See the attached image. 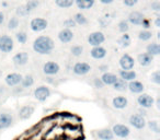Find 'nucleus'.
Instances as JSON below:
<instances>
[{
    "mask_svg": "<svg viewBox=\"0 0 160 140\" xmlns=\"http://www.w3.org/2000/svg\"><path fill=\"white\" fill-rule=\"evenodd\" d=\"M55 48V43L49 36L41 35L35 38L33 43V49L40 55H48Z\"/></svg>",
    "mask_w": 160,
    "mask_h": 140,
    "instance_id": "obj_1",
    "label": "nucleus"
},
{
    "mask_svg": "<svg viewBox=\"0 0 160 140\" xmlns=\"http://www.w3.org/2000/svg\"><path fill=\"white\" fill-rule=\"evenodd\" d=\"M14 47L13 40L9 35H1L0 36V51L1 53H11Z\"/></svg>",
    "mask_w": 160,
    "mask_h": 140,
    "instance_id": "obj_2",
    "label": "nucleus"
},
{
    "mask_svg": "<svg viewBox=\"0 0 160 140\" xmlns=\"http://www.w3.org/2000/svg\"><path fill=\"white\" fill-rule=\"evenodd\" d=\"M111 130L113 133V135L118 138H127L129 136V133H131L129 127L124 124H115L112 127Z\"/></svg>",
    "mask_w": 160,
    "mask_h": 140,
    "instance_id": "obj_3",
    "label": "nucleus"
},
{
    "mask_svg": "<svg viewBox=\"0 0 160 140\" xmlns=\"http://www.w3.org/2000/svg\"><path fill=\"white\" fill-rule=\"evenodd\" d=\"M137 103L142 109H151L155 104V99L147 93H140L137 98Z\"/></svg>",
    "mask_w": 160,
    "mask_h": 140,
    "instance_id": "obj_4",
    "label": "nucleus"
},
{
    "mask_svg": "<svg viewBox=\"0 0 160 140\" xmlns=\"http://www.w3.org/2000/svg\"><path fill=\"white\" fill-rule=\"evenodd\" d=\"M51 96V90L45 85H40L34 90V98L40 102H44Z\"/></svg>",
    "mask_w": 160,
    "mask_h": 140,
    "instance_id": "obj_5",
    "label": "nucleus"
},
{
    "mask_svg": "<svg viewBox=\"0 0 160 140\" xmlns=\"http://www.w3.org/2000/svg\"><path fill=\"white\" fill-rule=\"evenodd\" d=\"M120 67L122 70H132L135 66V60L129 54H124L120 58Z\"/></svg>",
    "mask_w": 160,
    "mask_h": 140,
    "instance_id": "obj_6",
    "label": "nucleus"
},
{
    "mask_svg": "<svg viewBox=\"0 0 160 140\" xmlns=\"http://www.w3.org/2000/svg\"><path fill=\"white\" fill-rule=\"evenodd\" d=\"M72 71L77 76H85L91 71V66L88 62H77L73 65Z\"/></svg>",
    "mask_w": 160,
    "mask_h": 140,
    "instance_id": "obj_7",
    "label": "nucleus"
},
{
    "mask_svg": "<svg viewBox=\"0 0 160 140\" xmlns=\"http://www.w3.org/2000/svg\"><path fill=\"white\" fill-rule=\"evenodd\" d=\"M60 67L56 61H47L43 66V72L46 76H55L59 72Z\"/></svg>",
    "mask_w": 160,
    "mask_h": 140,
    "instance_id": "obj_8",
    "label": "nucleus"
},
{
    "mask_svg": "<svg viewBox=\"0 0 160 140\" xmlns=\"http://www.w3.org/2000/svg\"><path fill=\"white\" fill-rule=\"evenodd\" d=\"M104 41H105V36L102 32H93V33L89 34V36H88V43L92 47L100 46Z\"/></svg>",
    "mask_w": 160,
    "mask_h": 140,
    "instance_id": "obj_9",
    "label": "nucleus"
},
{
    "mask_svg": "<svg viewBox=\"0 0 160 140\" xmlns=\"http://www.w3.org/2000/svg\"><path fill=\"white\" fill-rule=\"evenodd\" d=\"M146 120L142 117V115H138V114H133V115L129 117V124L131 126H133L135 129H144L146 127Z\"/></svg>",
    "mask_w": 160,
    "mask_h": 140,
    "instance_id": "obj_10",
    "label": "nucleus"
},
{
    "mask_svg": "<svg viewBox=\"0 0 160 140\" xmlns=\"http://www.w3.org/2000/svg\"><path fill=\"white\" fill-rule=\"evenodd\" d=\"M48 23L45 19L43 18H35L31 21L30 23V27H31V30L34 32H42L44 31L45 29L47 27Z\"/></svg>",
    "mask_w": 160,
    "mask_h": 140,
    "instance_id": "obj_11",
    "label": "nucleus"
},
{
    "mask_svg": "<svg viewBox=\"0 0 160 140\" xmlns=\"http://www.w3.org/2000/svg\"><path fill=\"white\" fill-rule=\"evenodd\" d=\"M22 78H23V76L21 74L12 72V74H9L6 76L5 82L7 83V85H9V87H16V85L20 84L21 81H22Z\"/></svg>",
    "mask_w": 160,
    "mask_h": 140,
    "instance_id": "obj_12",
    "label": "nucleus"
},
{
    "mask_svg": "<svg viewBox=\"0 0 160 140\" xmlns=\"http://www.w3.org/2000/svg\"><path fill=\"white\" fill-rule=\"evenodd\" d=\"M13 123V117L11 114L0 113V130L9 128Z\"/></svg>",
    "mask_w": 160,
    "mask_h": 140,
    "instance_id": "obj_13",
    "label": "nucleus"
},
{
    "mask_svg": "<svg viewBox=\"0 0 160 140\" xmlns=\"http://www.w3.org/2000/svg\"><path fill=\"white\" fill-rule=\"evenodd\" d=\"M34 111H35L34 106H32V105H24V106L21 107L20 111H19V118L22 120L29 119L34 114Z\"/></svg>",
    "mask_w": 160,
    "mask_h": 140,
    "instance_id": "obj_14",
    "label": "nucleus"
},
{
    "mask_svg": "<svg viewBox=\"0 0 160 140\" xmlns=\"http://www.w3.org/2000/svg\"><path fill=\"white\" fill-rule=\"evenodd\" d=\"M13 60V64L16 66H24L29 61V54L25 53V51H20V53H17L16 55L12 58Z\"/></svg>",
    "mask_w": 160,
    "mask_h": 140,
    "instance_id": "obj_15",
    "label": "nucleus"
},
{
    "mask_svg": "<svg viewBox=\"0 0 160 140\" xmlns=\"http://www.w3.org/2000/svg\"><path fill=\"white\" fill-rule=\"evenodd\" d=\"M127 89L134 94H140L144 92V84H142L140 81L137 80H133V81H129L127 82Z\"/></svg>",
    "mask_w": 160,
    "mask_h": 140,
    "instance_id": "obj_16",
    "label": "nucleus"
},
{
    "mask_svg": "<svg viewBox=\"0 0 160 140\" xmlns=\"http://www.w3.org/2000/svg\"><path fill=\"white\" fill-rule=\"evenodd\" d=\"M108 51L104 47L100 46H94L92 47V49L90 51V55L93 59H97V60H100V59H103V58L107 56Z\"/></svg>",
    "mask_w": 160,
    "mask_h": 140,
    "instance_id": "obj_17",
    "label": "nucleus"
},
{
    "mask_svg": "<svg viewBox=\"0 0 160 140\" xmlns=\"http://www.w3.org/2000/svg\"><path fill=\"white\" fill-rule=\"evenodd\" d=\"M73 38V33L70 29H64L58 33V40L62 43V44H67L70 43Z\"/></svg>",
    "mask_w": 160,
    "mask_h": 140,
    "instance_id": "obj_18",
    "label": "nucleus"
},
{
    "mask_svg": "<svg viewBox=\"0 0 160 140\" xmlns=\"http://www.w3.org/2000/svg\"><path fill=\"white\" fill-rule=\"evenodd\" d=\"M100 79L104 85H113L118 78L115 74H112V72L107 71V72H103L102 77H101Z\"/></svg>",
    "mask_w": 160,
    "mask_h": 140,
    "instance_id": "obj_19",
    "label": "nucleus"
},
{
    "mask_svg": "<svg viewBox=\"0 0 160 140\" xmlns=\"http://www.w3.org/2000/svg\"><path fill=\"white\" fill-rule=\"evenodd\" d=\"M112 104L115 107L116 109H124L125 107H127L128 105V101L125 96H115V98L112 100Z\"/></svg>",
    "mask_w": 160,
    "mask_h": 140,
    "instance_id": "obj_20",
    "label": "nucleus"
},
{
    "mask_svg": "<svg viewBox=\"0 0 160 140\" xmlns=\"http://www.w3.org/2000/svg\"><path fill=\"white\" fill-rule=\"evenodd\" d=\"M137 60L140 66L147 67V66H149V65H151V62L153 61V56H151L150 54H148V53H142L138 55Z\"/></svg>",
    "mask_w": 160,
    "mask_h": 140,
    "instance_id": "obj_21",
    "label": "nucleus"
},
{
    "mask_svg": "<svg viewBox=\"0 0 160 140\" xmlns=\"http://www.w3.org/2000/svg\"><path fill=\"white\" fill-rule=\"evenodd\" d=\"M118 75H120V78L122 80L126 81V82L135 80L136 77H137V75H136V72L134 70H120Z\"/></svg>",
    "mask_w": 160,
    "mask_h": 140,
    "instance_id": "obj_22",
    "label": "nucleus"
},
{
    "mask_svg": "<svg viewBox=\"0 0 160 140\" xmlns=\"http://www.w3.org/2000/svg\"><path fill=\"white\" fill-rule=\"evenodd\" d=\"M144 16H142L140 12L138 11H134L129 14L128 17V21L132 23V24H135V25H142V21H144Z\"/></svg>",
    "mask_w": 160,
    "mask_h": 140,
    "instance_id": "obj_23",
    "label": "nucleus"
},
{
    "mask_svg": "<svg viewBox=\"0 0 160 140\" xmlns=\"http://www.w3.org/2000/svg\"><path fill=\"white\" fill-rule=\"evenodd\" d=\"M97 136H98L99 139L101 140H113L115 136L113 135L111 129L109 128H103L100 129V130L97 133Z\"/></svg>",
    "mask_w": 160,
    "mask_h": 140,
    "instance_id": "obj_24",
    "label": "nucleus"
},
{
    "mask_svg": "<svg viewBox=\"0 0 160 140\" xmlns=\"http://www.w3.org/2000/svg\"><path fill=\"white\" fill-rule=\"evenodd\" d=\"M146 53L150 54L151 56H158L160 54V47H159V44L157 43H151L149 44L148 46L146 47Z\"/></svg>",
    "mask_w": 160,
    "mask_h": 140,
    "instance_id": "obj_25",
    "label": "nucleus"
},
{
    "mask_svg": "<svg viewBox=\"0 0 160 140\" xmlns=\"http://www.w3.org/2000/svg\"><path fill=\"white\" fill-rule=\"evenodd\" d=\"M76 5L79 9H90L94 5V0H76Z\"/></svg>",
    "mask_w": 160,
    "mask_h": 140,
    "instance_id": "obj_26",
    "label": "nucleus"
},
{
    "mask_svg": "<svg viewBox=\"0 0 160 140\" xmlns=\"http://www.w3.org/2000/svg\"><path fill=\"white\" fill-rule=\"evenodd\" d=\"M118 44L120 45L121 47H123V48L128 47L129 45H131V36H129L128 34L124 33V35H122L118 40Z\"/></svg>",
    "mask_w": 160,
    "mask_h": 140,
    "instance_id": "obj_27",
    "label": "nucleus"
},
{
    "mask_svg": "<svg viewBox=\"0 0 160 140\" xmlns=\"http://www.w3.org/2000/svg\"><path fill=\"white\" fill-rule=\"evenodd\" d=\"M113 88L116 90V91H120V92H124L125 90H127V82L122 79H118L116 82L113 84Z\"/></svg>",
    "mask_w": 160,
    "mask_h": 140,
    "instance_id": "obj_28",
    "label": "nucleus"
},
{
    "mask_svg": "<svg viewBox=\"0 0 160 140\" xmlns=\"http://www.w3.org/2000/svg\"><path fill=\"white\" fill-rule=\"evenodd\" d=\"M34 84V78L33 76H31V75H28V76L23 77L22 78V81H21V85H22L23 88H31L32 85Z\"/></svg>",
    "mask_w": 160,
    "mask_h": 140,
    "instance_id": "obj_29",
    "label": "nucleus"
},
{
    "mask_svg": "<svg viewBox=\"0 0 160 140\" xmlns=\"http://www.w3.org/2000/svg\"><path fill=\"white\" fill-rule=\"evenodd\" d=\"M70 51H71V54H72V56H75V57H79V56L82 55L83 47L81 46V45H75V46H72L70 48Z\"/></svg>",
    "mask_w": 160,
    "mask_h": 140,
    "instance_id": "obj_30",
    "label": "nucleus"
},
{
    "mask_svg": "<svg viewBox=\"0 0 160 140\" xmlns=\"http://www.w3.org/2000/svg\"><path fill=\"white\" fill-rule=\"evenodd\" d=\"M146 125H148L149 129H150L151 131H153V133H160L159 124H158L157 120H149V122L146 123Z\"/></svg>",
    "mask_w": 160,
    "mask_h": 140,
    "instance_id": "obj_31",
    "label": "nucleus"
},
{
    "mask_svg": "<svg viewBox=\"0 0 160 140\" xmlns=\"http://www.w3.org/2000/svg\"><path fill=\"white\" fill-rule=\"evenodd\" d=\"M73 21L76 22V24H80V25H85L87 24V18H86L83 14L81 13H77L75 16V19H73Z\"/></svg>",
    "mask_w": 160,
    "mask_h": 140,
    "instance_id": "obj_32",
    "label": "nucleus"
},
{
    "mask_svg": "<svg viewBox=\"0 0 160 140\" xmlns=\"http://www.w3.org/2000/svg\"><path fill=\"white\" fill-rule=\"evenodd\" d=\"M151 36H152L151 32L147 31V30H145V31H142V32H139V33H138V38H139L140 41H144V42L149 41L151 38Z\"/></svg>",
    "mask_w": 160,
    "mask_h": 140,
    "instance_id": "obj_33",
    "label": "nucleus"
},
{
    "mask_svg": "<svg viewBox=\"0 0 160 140\" xmlns=\"http://www.w3.org/2000/svg\"><path fill=\"white\" fill-rule=\"evenodd\" d=\"M75 0H56V5L60 8H69L72 6Z\"/></svg>",
    "mask_w": 160,
    "mask_h": 140,
    "instance_id": "obj_34",
    "label": "nucleus"
},
{
    "mask_svg": "<svg viewBox=\"0 0 160 140\" xmlns=\"http://www.w3.org/2000/svg\"><path fill=\"white\" fill-rule=\"evenodd\" d=\"M16 37H17V41H18L20 44H25V43L28 42V35L25 32H19V33H17Z\"/></svg>",
    "mask_w": 160,
    "mask_h": 140,
    "instance_id": "obj_35",
    "label": "nucleus"
},
{
    "mask_svg": "<svg viewBox=\"0 0 160 140\" xmlns=\"http://www.w3.org/2000/svg\"><path fill=\"white\" fill-rule=\"evenodd\" d=\"M18 27H19V19L16 18V17L10 19L9 23H8V27H9V30H16Z\"/></svg>",
    "mask_w": 160,
    "mask_h": 140,
    "instance_id": "obj_36",
    "label": "nucleus"
},
{
    "mask_svg": "<svg viewBox=\"0 0 160 140\" xmlns=\"http://www.w3.org/2000/svg\"><path fill=\"white\" fill-rule=\"evenodd\" d=\"M129 27H128V22L125 20L121 21L120 23H118V31L122 32V33H126L127 31H128Z\"/></svg>",
    "mask_w": 160,
    "mask_h": 140,
    "instance_id": "obj_37",
    "label": "nucleus"
},
{
    "mask_svg": "<svg viewBox=\"0 0 160 140\" xmlns=\"http://www.w3.org/2000/svg\"><path fill=\"white\" fill-rule=\"evenodd\" d=\"M150 80L151 82L156 83V84H160V71H158V70L153 71L150 76Z\"/></svg>",
    "mask_w": 160,
    "mask_h": 140,
    "instance_id": "obj_38",
    "label": "nucleus"
},
{
    "mask_svg": "<svg viewBox=\"0 0 160 140\" xmlns=\"http://www.w3.org/2000/svg\"><path fill=\"white\" fill-rule=\"evenodd\" d=\"M38 3H40V2H38V0H30L29 2L25 5V7H27V9L29 10V12H31L32 10L35 9V8L38 7Z\"/></svg>",
    "mask_w": 160,
    "mask_h": 140,
    "instance_id": "obj_39",
    "label": "nucleus"
},
{
    "mask_svg": "<svg viewBox=\"0 0 160 140\" xmlns=\"http://www.w3.org/2000/svg\"><path fill=\"white\" fill-rule=\"evenodd\" d=\"M30 12H29V10L27 9V7L25 6H21V7H19L18 9H17V14L18 16H20V17H25V16H28Z\"/></svg>",
    "mask_w": 160,
    "mask_h": 140,
    "instance_id": "obj_40",
    "label": "nucleus"
},
{
    "mask_svg": "<svg viewBox=\"0 0 160 140\" xmlns=\"http://www.w3.org/2000/svg\"><path fill=\"white\" fill-rule=\"evenodd\" d=\"M76 22L72 20V19H67V20L64 21V27L65 29H72V27H76Z\"/></svg>",
    "mask_w": 160,
    "mask_h": 140,
    "instance_id": "obj_41",
    "label": "nucleus"
},
{
    "mask_svg": "<svg viewBox=\"0 0 160 140\" xmlns=\"http://www.w3.org/2000/svg\"><path fill=\"white\" fill-rule=\"evenodd\" d=\"M138 0H124V3L127 6V7H133L137 3Z\"/></svg>",
    "mask_w": 160,
    "mask_h": 140,
    "instance_id": "obj_42",
    "label": "nucleus"
},
{
    "mask_svg": "<svg viewBox=\"0 0 160 140\" xmlns=\"http://www.w3.org/2000/svg\"><path fill=\"white\" fill-rule=\"evenodd\" d=\"M94 85H96V88H98V89H101V88H103V82L101 81V79L97 78L94 79Z\"/></svg>",
    "mask_w": 160,
    "mask_h": 140,
    "instance_id": "obj_43",
    "label": "nucleus"
},
{
    "mask_svg": "<svg viewBox=\"0 0 160 140\" xmlns=\"http://www.w3.org/2000/svg\"><path fill=\"white\" fill-rule=\"evenodd\" d=\"M151 9H153L155 11H159L160 10V3L158 1H155V2L151 3Z\"/></svg>",
    "mask_w": 160,
    "mask_h": 140,
    "instance_id": "obj_44",
    "label": "nucleus"
},
{
    "mask_svg": "<svg viewBox=\"0 0 160 140\" xmlns=\"http://www.w3.org/2000/svg\"><path fill=\"white\" fill-rule=\"evenodd\" d=\"M99 70L101 72H107L109 70V66L108 65H101V66H99Z\"/></svg>",
    "mask_w": 160,
    "mask_h": 140,
    "instance_id": "obj_45",
    "label": "nucleus"
},
{
    "mask_svg": "<svg viewBox=\"0 0 160 140\" xmlns=\"http://www.w3.org/2000/svg\"><path fill=\"white\" fill-rule=\"evenodd\" d=\"M142 25L145 27V29H148V27H149V21H147L146 19H144V21H142Z\"/></svg>",
    "mask_w": 160,
    "mask_h": 140,
    "instance_id": "obj_46",
    "label": "nucleus"
},
{
    "mask_svg": "<svg viewBox=\"0 0 160 140\" xmlns=\"http://www.w3.org/2000/svg\"><path fill=\"white\" fill-rule=\"evenodd\" d=\"M101 2L104 3V5H110V3H112L114 1V0H100Z\"/></svg>",
    "mask_w": 160,
    "mask_h": 140,
    "instance_id": "obj_47",
    "label": "nucleus"
},
{
    "mask_svg": "<svg viewBox=\"0 0 160 140\" xmlns=\"http://www.w3.org/2000/svg\"><path fill=\"white\" fill-rule=\"evenodd\" d=\"M3 21H5V16H3L2 12H0V24H2Z\"/></svg>",
    "mask_w": 160,
    "mask_h": 140,
    "instance_id": "obj_48",
    "label": "nucleus"
},
{
    "mask_svg": "<svg viewBox=\"0 0 160 140\" xmlns=\"http://www.w3.org/2000/svg\"><path fill=\"white\" fill-rule=\"evenodd\" d=\"M155 23H156V27H160V19H159V18L156 19Z\"/></svg>",
    "mask_w": 160,
    "mask_h": 140,
    "instance_id": "obj_49",
    "label": "nucleus"
},
{
    "mask_svg": "<svg viewBox=\"0 0 160 140\" xmlns=\"http://www.w3.org/2000/svg\"><path fill=\"white\" fill-rule=\"evenodd\" d=\"M156 105H157L158 109L160 107V100H159V99H157V100H156Z\"/></svg>",
    "mask_w": 160,
    "mask_h": 140,
    "instance_id": "obj_50",
    "label": "nucleus"
},
{
    "mask_svg": "<svg viewBox=\"0 0 160 140\" xmlns=\"http://www.w3.org/2000/svg\"><path fill=\"white\" fill-rule=\"evenodd\" d=\"M157 140H160V139H157Z\"/></svg>",
    "mask_w": 160,
    "mask_h": 140,
    "instance_id": "obj_51",
    "label": "nucleus"
}]
</instances>
